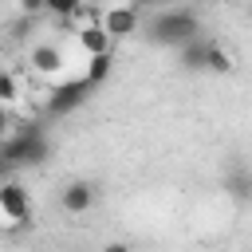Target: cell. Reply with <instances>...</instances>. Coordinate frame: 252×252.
<instances>
[{
	"mask_svg": "<svg viewBox=\"0 0 252 252\" xmlns=\"http://www.w3.org/2000/svg\"><path fill=\"white\" fill-rule=\"evenodd\" d=\"M110 63H114V55H98V59H87V71H83V75H87V83H91V87H98V83L110 75Z\"/></svg>",
	"mask_w": 252,
	"mask_h": 252,
	"instance_id": "obj_12",
	"label": "cell"
},
{
	"mask_svg": "<svg viewBox=\"0 0 252 252\" xmlns=\"http://www.w3.org/2000/svg\"><path fill=\"white\" fill-rule=\"evenodd\" d=\"M51 158V138L43 134V126H8L4 130V142H0V161L4 169H16V165H43Z\"/></svg>",
	"mask_w": 252,
	"mask_h": 252,
	"instance_id": "obj_1",
	"label": "cell"
},
{
	"mask_svg": "<svg viewBox=\"0 0 252 252\" xmlns=\"http://www.w3.org/2000/svg\"><path fill=\"white\" fill-rule=\"evenodd\" d=\"M201 35V12L197 8H161L150 20V39L158 47H185Z\"/></svg>",
	"mask_w": 252,
	"mask_h": 252,
	"instance_id": "obj_2",
	"label": "cell"
},
{
	"mask_svg": "<svg viewBox=\"0 0 252 252\" xmlns=\"http://www.w3.org/2000/svg\"><path fill=\"white\" fill-rule=\"evenodd\" d=\"M102 252H134V248H130L126 240H106V244H102Z\"/></svg>",
	"mask_w": 252,
	"mask_h": 252,
	"instance_id": "obj_14",
	"label": "cell"
},
{
	"mask_svg": "<svg viewBox=\"0 0 252 252\" xmlns=\"http://www.w3.org/2000/svg\"><path fill=\"white\" fill-rule=\"evenodd\" d=\"M94 87L87 83V75H63V83L51 91V98H47V110L59 118V114H71L75 106H83L87 102V94H91Z\"/></svg>",
	"mask_w": 252,
	"mask_h": 252,
	"instance_id": "obj_3",
	"label": "cell"
},
{
	"mask_svg": "<svg viewBox=\"0 0 252 252\" xmlns=\"http://www.w3.org/2000/svg\"><path fill=\"white\" fill-rule=\"evenodd\" d=\"M28 63H32V71H39V75H67V67H63V47L59 43H32V51H28Z\"/></svg>",
	"mask_w": 252,
	"mask_h": 252,
	"instance_id": "obj_7",
	"label": "cell"
},
{
	"mask_svg": "<svg viewBox=\"0 0 252 252\" xmlns=\"http://www.w3.org/2000/svg\"><path fill=\"white\" fill-rule=\"evenodd\" d=\"M0 217H4V228L8 232H16L20 224H28L32 201H28V189L20 181H4L0 185Z\"/></svg>",
	"mask_w": 252,
	"mask_h": 252,
	"instance_id": "obj_4",
	"label": "cell"
},
{
	"mask_svg": "<svg viewBox=\"0 0 252 252\" xmlns=\"http://www.w3.org/2000/svg\"><path fill=\"white\" fill-rule=\"evenodd\" d=\"M94 201H98L94 181H67V185H63V193H59V209H63V213H71V217L91 213V209H94Z\"/></svg>",
	"mask_w": 252,
	"mask_h": 252,
	"instance_id": "obj_5",
	"label": "cell"
},
{
	"mask_svg": "<svg viewBox=\"0 0 252 252\" xmlns=\"http://www.w3.org/2000/svg\"><path fill=\"white\" fill-rule=\"evenodd\" d=\"M209 71L213 75H224V71H232V51L224 47V43H209Z\"/></svg>",
	"mask_w": 252,
	"mask_h": 252,
	"instance_id": "obj_11",
	"label": "cell"
},
{
	"mask_svg": "<svg viewBox=\"0 0 252 252\" xmlns=\"http://www.w3.org/2000/svg\"><path fill=\"white\" fill-rule=\"evenodd\" d=\"M209 35H197L193 43H185L181 47V67L185 71H209Z\"/></svg>",
	"mask_w": 252,
	"mask_h": 252,
	"instance_id": "obj_10",
	"label": "cell"
},
{
	"mask_svg": "<svg viewBox=\"0 0 252 252\" xmlns=\"http://www.w3.org/2000/svg\"><path fill=\"white\" fill-rule=\"evenodd\" d=\"M16 98H20V79H16V71H0V102L12 106Z\"/></svg>",
	"mask_w": 252,
	"mask_h": 252,
	"instance_id": "obj_13",
	"label": "cell"
},
{
	"mask_svg": "<svg viewBox=\"0 0 252 252\" xmlns=\"http://www.w3.org/2000/svg\"><path fill=\"white\" fill-rule=\"evenodd\" d=\"M138 20H142V8L138 4H118V8H106V20H102V28L118 39V35H130V32H138Z\"/></svg>",
	"mask_w": 252,
	"mask_h": 252,
	"instance_id": "obj_8",
	"label": "cell"
},
{
	"mask_svg": "<svg viewBox=\"0 0 252 252\" xmlns=\"http://www.w3.org/2000/svg\"><path fill=\"white\" fill-rule=\"evenodd\" d=\"M220 189L236 201V205H248L252 201V165H228L224 173H220Z\"/></svg>",
	"mask_w": 252,
	"mask_h": 252,
	"instance_id": "obj_6",
	"label": "cell"
},
{
	"mask_svg": "<svg viewBox=\"0 0 252 252\" xmlns=\"http://www.w3.org/2000/svg\"><path fill=\"white\" fill-rule=\"evenodd\" d=\"M75 39H79V47H83V55H87V59L114 55V35H110L106 28H87V32H79Z\"/></svg>",
	"mask_w": 252,
	"mask_h": 252,
	"instance_id": "obj_9",
	"label": "cell"
}]
</instances>
